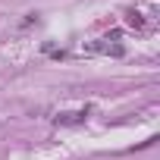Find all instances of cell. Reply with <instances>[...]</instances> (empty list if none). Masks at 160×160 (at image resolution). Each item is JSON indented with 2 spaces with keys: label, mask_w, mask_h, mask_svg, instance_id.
I'll return each mask as SVG.
<instances>
[{
  "label": "cell",
  "mask_w": 160,
  "mask_h": 160,
  "mask_svg": "<svg viewBox=\"0 0 160 160\" xmlns=\"http://www.w3.org/2000/svg\"><path fill=\"white\" fill-rule=\"evenodd\" d=\"M82 116H85V113H69V116H60L57 122H78V119H82Z\"/></svg>",
  "instance_id": "cell-1"
},
{
  "label": "cell",
  "mask_w": 160,
  "mask_h": 160,
  "mask_svg": "<svg viewBox=\"0 0 160 160\" xmlns=\"http://www.w3.org/2000/svg\"><path fill=\"white\" fill-rule=\"evenodd\" d=\"M129 25H135V28H141V25H144V19H141L138 13H132V16H129Z\"/></svg>",
  "instance_id": "cell-2"
}]
</instances>
